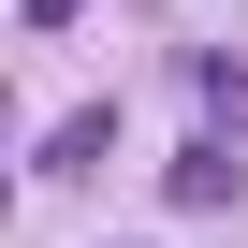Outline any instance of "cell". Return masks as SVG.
I'll return each mask as SVG.
<instances>
[{
  "instance_id": "1",
  "label": "cell",
  "mask_w": 248,
  "mask_h": 248,
  "mask_svg": "<svg viewBox=\"0 0 248 248\" xmlns=\"http://www.w3.org/2000/svg\"><path fill=\"white\" fill-rule=\"evenodd\" d=\"M102 146H117V102H73L59 132H44V161H30V175H88Z\"/></svg>"
},
{
  "instance_id": "2",
  "label": "cell",
  "mask_w": 248,
  "mask_h": 248,
  "mask_svg": "<svg viewBox=\"0 0 248 248\" xmlns=\"http://www.w3.org/2000/svg\"><path fill=\"white\" fill-rule=\"evenodd\" d=\"M233 175H248V161H233V146H219V132H204V146H190V161H175V204H233Z\"/></svg>"
}]
</instances>
